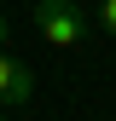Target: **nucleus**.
Instances as JSON below:
<instances>
[{"instance_id": "1", "label": "nucleus", "mask_w": 116, "mask_h": 121, "mask_svg": "<svg viewBox=\"0 0 116 121\" xmlns=\"http://www.w3.org/2000/svg\"><path fill=\"white\" fill-rule=\"evenodd\" d=\"M35 29H41V40H47V46L76 52L99 23L87 17V6H81V0H35Z\"/></svg>"}, {"instance_id": "2", "label": "nucleus", "mask_w": 116, "mask_h": 121, "mask_svg": "<svg viewBox=\"0 0 116 121\" xmlns=\"http://www.w3.org/2000/svg\"><path fill=\"white\" fill-rule=\"evenodd\" d=\"M29 92H35V75H29V64H18L12 52H0V110L29 104Z\"/></svg>"}, {"instance_id": "3", "label": "nucleus", "mask_w": 116, "mask_h": 121, "mask_svg": "<svg viewBox=\"0 0 116 121\" xmlns=\"http://www.w3.org/2000/svg\"><path fill=\"white\" fill-rule=\"evenodd\" d=\"M93 23L105 29L110 40H116V0H99V6H93Z\"/></svg>"}, {"instance_id": "4", "label": "nucleus", "mask_w": 116, "mask_h": 121, "mask_svg": "<svg viewBox=\"0 0 116 121\" xmlns=\"http://www.w3.org/2000/svg\"><path fill=\"white\" fill-rule=\"evenodd\" d=\"M6 46H12V17L0 12V52H6Z\"/></svg>"}, {"instance_id": "5", "label": "nucleus", "mask_w": 116, "mask_h": 121, "mask_svg": "<svg viewBox=\"0 0 116 121\" xmlns=\"http://www.w3.org/2000/svg\"><path fill=\"white\" fill-rule=\"evenodd\" d=\"M0 121H6V115H0Z\"/></svg>"}]
</instances>
